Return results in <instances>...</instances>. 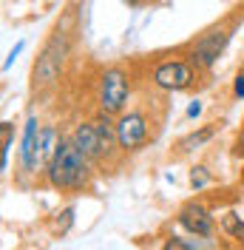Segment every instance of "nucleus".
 <instances>
[{
    "label": "nucleus",
    "mask_w": 244,
    "mask_h": 250,
    "mask_svg": "<svg viewBox=\"0 0 244 250\" xmlns=\"http://www.w3.org/2000/svg\"><path fill=\"white\" fill-rule=\"evenodd\" d=\"M125 3H128V6H142L145 0H125Z\"/></svg>",
    "instance_id": "21"
},
{
    "label": "nucleus",
    "mask_w": 244,
    "mask_h": 250,
    "mask_svg": "<svg viewBox=\"0 0 244 250\" xmlns=\"http://www.w3.org/2000/svg\"><path fill=\"white\" fill-rule=\"evenodd\" d=\"M236 154H239V156L244 159V134L239 137V142H236Z\"/></svg>",
    "instance_id": "20"
},
{
    "label": "nucleus",
    "mask_w": 244,
    "mask_h": 250,
    "mask_svg": "<svg viewBox=\"0 0 244 250\" xmlns=\"http://www.w3.org/2000/svg\"><path fill=\"white\" fill-rule=\"evenodd\" d=\"M242 250H244V248H242Z\"/></svg>",
    "instance_id": "22"
},
{
    "label": "nucleus",
    "mask_w": 244,
    "mask_h": 250,
    "mask_svg": "<svg viewBox=\"0 0 244 250\" xmlns=\"http://www.w3.org/2000/svg\"><path fill=\"white\" fill-rule=\"evenodd\" d=\"M91 123L97 128V134H100V142H102V151H105V159H108L114 154V145H120L117 142V123H111L108 114H97Z\"/></svg>",
    "instance_id": "10"
},
{
    "label": "nucleus",
    "mask_w": 244,
    "mask_h": 250,
    "mask_svg": "<svg viewBox=\"0 0 244 250\" xmlns=\"http://www.w3.org/2000/svg\"><path fill=\"white\" fill-rule=\"evenodd\" d=\"M162 250H199V245L190 239H182V236H170V239H165Z\"/></svg>",
    "instance_id": "15"
},
{
    "label": "nucleus",
    "mask_w": 244,
    "mask_h": 250,
    "mask_svg": "<svg viewBox=\"0 0 244 250\" xmlns=\"http://www.w3.org/2000/svg\"><path fill=\"white\" fill-rule=\"evenodd\" d=\"M222 230L230 236V239H236V242H244V219L239 213H224L222 216Z\"/></svg>",
    "instance_id": "12"
},
{
    "label": "nucleus",
    "mask_w": 244,
    "mask_h": 250,
    "mask_svg": "<svg viewBox=\"0 0 244 250\" xmlns=\"http://www.w3.org/2000/svg\"><path fill=\"white\" fill-rule=\"evenodd\" d=\"M68 60V34L62 29H57L51 37L46 40L43 51L37 54L34 71H31V85L34 88H48L62 77V68Z\"/></svg>",
    "instance_id": "2"
},
{
    "label": "nucleus",
    "mask_w": 244,
    "mask_h": 250,
    "mask_svg": "<svg viewBox=\"0 0 244 250\" xmlns=\"http://www.w3.org/2000/svg\"><path fill=\"white\" fill-rule=\"evenodd\" d=\"M190 185H193V190H204V188L210 185V171L204 165H196L190 171Z\"/></svg>",
    "instance_id": "14"
},
{
    "label": "nucleus",
    "mask_w": 244,
    "mask_h": 250,
    "mask_svg": "<svg viewBox=\"0 0 244 250\" xmlns=\"http://www.w3.org/2000/svg\"><path fill=\"white\" fill-rule=\"evenodd\" d=\"M213 137H216V125H204V128L193 131L190 137H184V140L179 142V151H193L199 145H204L207 140H213Z\"/></svg>",
    "instance_id": "11"
},
{
    "label": "nucleus",
    "mask_w": 244,
    "mask_h": 250,
    "mask_svg": "<svg viewBox=\"0 0 244 250\" xmlns=\"http://www.w3.org/2000/svg\"><path fill=\"white\" fill-rule=\"evenodd\" d=\"M40 137H43V128L37 123V117L31 114L26 120L23 128V142H20V168L26 173H37L43 165V154H40Z\"/></svg>",
    "instance_id": "7"
},
{
    "label": "nucleus",
    "mask_w": 244,
    "mask_h": 250,
    "mask_svg": "<svg viewBox=\"0 0 244 250\" xmlns=\"http://www.w3.org/2000/svg\"><path fill=\"white\" fill-rule=\"evenodd\" d=\"M230 34H233L230 26H216V29L204 31V34L199 37V43L193 46V51H190V65H193L196 71L213 68L216 62H219V57L224 54V48H227Z\"/></svg>",
    "instance_id": "4"
},
{
    "label": "nucleus",
    "mask_w": 244,
    "mask_h": 250,
    "mask_svg": "<svg viewBox=\"0 0 244 250\" xmlns=\"http://www.w3.org/2000/svg\"><path fill=\"white\" fill-rule=\"evenodd\" d=\"M23 48H26V40H20V43H15V48L9 51V57H6V62H3V68H6V71H9V68L15 65V60L20 57V51H23Z\"/></svg>",
    "instance_id": "17"
},
{
    "label": "nucleus",
    "mask_w": 244,
    "mask_h": 250,
    "mask_svg": "<svg viewBox=\"0 0 244 250\" xmlns=\"http://www.w3.org/2000/svg\"><path fill=\"white\" fill-rule=\"evenodd\" d=\"M15 142V125L0 123V173L6 171V159H9V148Z\"/></svg>",
    "instance_id": "13"
},
{
    "label": "nucleus",
    "mask_w": 244,
    "mask_h": 250,
    "mask_svg": "<svg viewBox=\"0 0 244 250\" xmlns=\"http://www.w3.org/2000/svg\"><path fill=\"white\" fill-rule=\"evenodd\" d=\"M196 80V68L184 60H165L153 68V85L162 91H187Z\"/></svg>",
    "instance_id": "5"
},
{
    "label": "nucleus",
    "mask_w": 244,
    "mask_h": 250,
    "mask_svg": "<svg viewBox=\"0 0 244 250\" xmlns=\"http://www.w3.org/2000/svg\"><path fill=\"white\" fill-rule=\"evenodd\" d=\"M199 114H202V103H199V100H193V103H190V108H187V117L193 120V117H199Z\"/></svg>",
    "instance_id": "18"
},
{
    "label": "nucleus",
    "mask_w": 244,
    "mask_h": 250,
    "mask_svg": "<svg viewBox=\"0 0 244 250\" xmlns=\"http://www.w3.org/2000/svg\"><path fill=\"white\" fill-rule=\"evenodd\" d=\"M233 91H236V97H242V100H244V74L236 80V88H233Z\"/></svg>",
    "instance_id": "19"
},
{
    "label": "nucleus",
    "mask_w": 244,
    "mask_h": 250,
    "mask_svg": "<svg viewBox=\"0 0 244 250\" xmlns=\"http://www.w3.org/2000/svg\"><path fill=\"white\" fill-rule=\"evenodd\" d=\"M71 142H74L77 151L85 156L88 162H100V159H105V151H102V142H100V134H97L94 123H80L77 125L74 134H71Z\"/></svg>",
    "instance_id": "9"
},
{
    "label": "nucleus",
    "mask_w": 244,
    "mask_h": 250,
    "mask_svg": "<svg viewBox=\"0 0 244 250\" xmlns=\"http://www.w3.org/2000/svg\"><path fill=\"white\" fill-rule=\"evenodd\" d=\"M151 137V123L142 111H128L117 120V142L122 151H137Z\"/></svg>",
    "instance_id": "6"
},
{
    "label": "nucleus",
    "mask_w": 244,
    "mask_h": 250,
    "mask_svg": "<svg viewBox=\"0 0 244 250\" xmlns=\"http://www.w3.org/2000/svg\"><path fill=\"white\" fill-rule=\"evenodd\" d=\"M71 225H74V208H65L62 213H57V233H68L71 230Z\"/></svg>",
    "instance_id": "16"
},
{
    "label": "nucleus",
    "mask_w": 244,
    "mask_h": 250,
    "mask_svg": "<svg viewBox=\"0 0 244 250\" xmlns=\"http://www.w3.org/2000/svg\"><path fill=\"white\" fill-rule=\"evenodd\" d=\"M179 225H182L187 233L199 236V239H210L216 230V219L213 213L204 208L202 202H187L179 210Z\"/></svg>",
    "instance_id": "8"
},
{
    "label": "nucleus",
    "mask_w": 244,
    "mask_h": 250,
    "mask_svg": "<svg viewBox=\"0 0 244 250\" xmlns=\"http://www.w3.org/2000/svg\"><path fill=\"white\" fill-rule=\"evenodd\" d=\"M131 97V80L128 74L111 65L100 74V94H97V103H100V114H108V117H117V114H125V103Z\"/></svg>",
    "instance_id": "3"
},
{
    "label": "nucleus",
    "mask_w": 244,
    "mask_h": 250,
    "mask_svg": "<svg viewBox=\"0 0 244 250\" xmlns=\"http://www.w3.org/2000/svg\"><path fill=\"white\" fill-rule=\"evenodd\" d=\"M48 182L57 190H80L88 182V159L77 151L71 137H60L54 159L48 162Z\"/></svg>",
    "instance_id": "1"
}]
</instances>
